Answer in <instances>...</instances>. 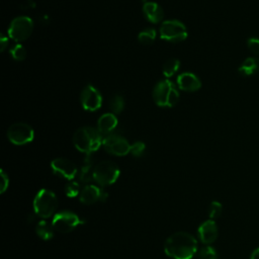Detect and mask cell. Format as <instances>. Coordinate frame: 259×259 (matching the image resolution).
Segmentation results:
<instances>
[{
	"instance_id": "1",
	"label": "cell",
	"mask_w": 259,
	"mask_h": 259,
	"mask_svg": "<svg viewBox=\"0 0 259 259\" xmlns=\"http://www.w3.org/2000/svg\"><path fill=\"white\" fill-rule=\"evenodd\" d=\"M164 251L173 259H191L197 251V241L189 233L176 232L166 239Z\"/></svg>"
},
{
	"instance_id": "2",
	"label": "cell",
	"mask_w": 259,
	"mask_h": 259,
	"mask_svg": "<svg viewBox=\"0 0 259 259\" xmlns=\"http://www.w3.org/2000/svg\"><path fill=\"white\" fill-rule=\"evenodd\" d=\"M103 143L102 134L98 128L92 126H82L73 136V144L82 153L90 154L99 149Z\"/></svg>"
},
{
	"instance_id": "3",
	"label": "cell",
	"mask_w": 259,
	"mask_h": 259,
	"mask_svg": "<svg viewBox=\"0 0 259 259\" xmlns=\"http://www.w3.org/2000/svg\"><path fill=\"white\" fill-rule=\"evenodd\" d=\"M58 206L56 194L50 189H40L33 199V210L35 214L41 219L52 217Z\"/></svg>"
},
{
	"instance_id": "4",
	"label": "cell",
	"mask_w": 259,
	"mask_h": 259,
	"mask_svg": "<svg viewBox=\"0 0 259 259\" xmlns=\"http://www.w3.org/2000/svg\"><path fill=\"white\" fill-rule=\"evenodd\" d=\"M153 98L159 106L172 107L177 103L179 94L171 81L162 80L155 86L153 90Z\"/></svg>"
},
{
	"instance_id": "5",
	"label": "cell",
	"mask_w": 259,
	"mask_h": 259,
	"mask_svg": "<svg viewBox=\"0 0 259 259\" xmlns=\"http://www.w3.org/2000/svg\"><path fill=\"white\" fill-rule=\"evenodd\" d=\"M119 168L112 161H101L93 168V179L101 186L114 183L119 176Z\"/></svg>"
},
{
	"instance_id": "6",
	"label": "cell",
	"mask_w": 259,
	"mask_h": 259,
	"mask_svg": "<svg viewBox=\"0 0 259 259\" xmlns=\"http://www.w3.org/2000/svg\"><path fill=\"white\" fill-rule=\"evenodd\" d=\"M82 224H84V221H82L75 212L70 210H61L57 212L52 221L55 231L60 233H70L78 225Z\"/></svg>"
},
{
	"instance_id": "7",
	"label": "cell",
	"mask_w": 259,
	"mask_h": 259,
	"mask_svg": "<svg viewBox=\"0 0 259 259\" xmlns=\"http://www.w3.org/2000/svg\"><path fill=\"white\" fill-rule=\"evenodd\" d=\"M160 36L165 40L179 42L187 37V30L179 20H166L160 27Z\"/></svg>"
},
{
	"instance_id": "8",
	"label": "cell",
	"mask_w": 259,
	"mask_h": 259,
	"mask_svg": "<svg viewBox=\"0 0 259 259\" xmlns=\"http://www.w3.org/2000/svg\"><path fill=\"white\" fill-rule=\"evenodd\" d=\"M33 22L27 16H18L14 18L8 28V35L15 41L25 40L32 32Z\"/></svg>"
},
{
	"instance_id": "9",
	"label": "cell",
	"mask_w": 259,
	"mask_h": 259,
	"mask_svg": "<svg viewBox=\"0 0 259 259\" xmlns=\"http://www.w3.org/2000/svg\"><path fill=\"white\" fill-rule=\"evenodd\" d=\"M7 137L12 144L20 146L31 142L34 137V132L27 123L17 122L8 128Z\"/></svg>"
},
{
	"instance_id": "10",
	"label": "cell",
	"mask_w": 259,
	"mask_h": 259,
	"mask_svg": "<svg viewBox=\"0 0 259 259\" xmlns=\"http://www.w3.org/2000/svg\"><path fill=\"white\" fill-rule=\"evenodd\" d=\"M105 150L115 156H125L131 153V145L127 141L116 134H109L103 138V143Z\"/></svg>"
},
{
	"instance_id": "11",
	"label": "cell",
	"mask_w": 259,
	"mask_h": 259,
	"mask_svg": "<svg viewBox=\"0 0 259 259\" xmlns=\"http://www.w3.org/2000/svg\"><path fill=\"white\" fill-rule=\"evenodd\" d=\"M51 167L55 174L67 180H73L78 173V169L75 163L67 158L54 159L51 162Z\"/></svg>"
},
{
	"instance_id": "12",
	"label": "cell",
	"mask_w": 259,
	"mask_h": 259,
	"mask_svg": "<svg viewBox=\"0 0 259 259\" xmlns=\"http://www.w3.org/2000/svg\"><path fill=\"white\" fill-rule=\"evenodd\" d=\"M81 103L85 110L95 111L102 104L100 92L92 85H87L81 92Z\"/></svg>"
},
{
	"instance_id": "13",
	"label": "cell",
	"mask_w": 259,
	"mask_h": 259,
	"mask_svg": "<svg viewBox=\"0 0 259 259\" xmlns=\"http://www.w3.org/2000/svg\"><path fill=\"white\" fill-rule=\"evenodd\" d=\"M107 197V193L96 185H85L79 194V199L83 204H93L96 201H104Z\"/></svg>"
},
{
	"instance_id": "14",
	"label": "cell",
	"mask_w": 259,
	"mask_h": 259,
	"mask_svg": "<svg viewBox=\"0 0 259 259\" xmlns=\"http://www.w3.org/2000/svg\"><path fill=\"white\" fill-rule=\"evenodd\" d=\"M198 237L199 240L203 243V244H211L215 241V239L218 238V227L214 221L212 220H207L205 222H203L198 230Z\"/></svg>"
},
{
	"instance_id": "15",
	"label": "cell",
	"mask_w": 259,
	"mask_h": 259,
	"mask_svg": "<svg viewBox=\"0 0 259 259\" xmlns=\"http://www.w3.org/2000/svg\"><path fill=\"white\" fill-rule=\"evenodd\" d=\"M177 84L181 90L188 91V92H194L198 90L201 86V83L198 77L189 72L180 74L177 77Z\"/></svg>"
},
{
	"instance_id": "16",
	"label": "cell",
	"mask_w": 259,
	"mask_h": 259,
	"mask_svg": "<svg viewBox=\"0 0 259 259\" xmlns=\"http://www.w3.org/2000/svg\"><path fill=\"white\" fill-rule=\"evenodd\" d=\"M117 125V118L114 113H104L97 121V128L102 135H109Z\"/></svg>"
},
{
	"instance_id": "17",
	"label": "cell",
	"mask_w": 259,
	"mask_h": 259,
	"mask_svg": "<svg viewBox=\"0 0 259 259\" xmlns=\"http://www.w3.org/2000/svg\"><path fill=\"white\" fill-rule=\"evenodd\" d=\"M143 12L145 17L152 23H158L163 18V10L155 2H145Z\"/></svg>"
},
{
	"instance_id": "18",
	"label": "cell",
	"mask_w": 259,
	"mask_h": 259,
	"mask_svg": "<svg viewBox=\"0 0 259 259\" xmlns=\"http://www.w3.org/2000/svg\"><path fill=\"white\" fill-rule=\"evenodd\" d=\"M239 72L243 76H251L259 72V59L257 57L247 58L239 67Z\"/></svg>"
},
{
	"instance_id": "19",
	"label": "cell",
	"mask_w": 259,
	"mask_h": 259,
	"mask_svg": "<svg viewBox=\"0 0 259 259\" xmlns=\"http://www.w3.org/2000/svg\"><path fill=\"white\" fill-rule=\"evenodd\" d=\"M54 227L52 225V223H49L48 221L46 220H41L37 223L36 227H35V233L36 235L45 240V241H48V240H51L53 237H54Z\"/></svg>"
},
{
	"instance_id": "20",
	"label": "cell",
	"mask_w": 259,
	"mask_h": 259,
	"mask_svg": "<svg viewBox=\"0 0 259 259\" xmlns=\"http://www.w3.org/2000/svg\"><path fill=\"white\" fill-rule=\"evenodd\" d=\"M180 67V63L177 59L171 58L169 60H167L164 65H163V74L165 77L169 78L172 77L179 69Z\"/></svg>"
},
{
	"instance_id": "21",
	"label": "cell",
	"mask_w": 259,
	"mask_h": 259,
	"mask_svg": "<svg viewBox=\"0 0 259 259\" xmlns=\"http://www.w3.org/2000/svg\"><path fill=\"white\" fill-rule=\"evenodd\" d=\"M139 41L143 45H151L156 38V31L153 28H147L141 31L138 35Z\"/></svg>"
},
{
	"instance_id": "22",
	"label": "cell",
	"mask_w": 259,
	"mask_h": 259,
	"mask_svg": "<svg viewBox=\"0 0 259 259\" xmlns=\"http://www.w3.org/2000/svg\"><path fill=\"white\" fill-rule=\"evenodd\" d=\"M109 107L111 109V111L114 114H118L122 111L123 107H124V101H123V97L119 94L114 95L109 103Z\"/></svg>"
},
{
	"instance_id": "23",
	"label": "cell",
	"mask_w": 259,
	"mask_h": 259,
	"mask_svg": "<svg viewBox=\"0 0 259 259\" xmlns=\"http://www.w3.org/2000/svg\"><path fill=\"white\" fill-rule=\"evenodd\" d=\"M81 192L80 185L76 181H70L65 187V193L68 197H75Z\"/></svg>"
},
{
	"instance_id": "24",
	"label": "cell",
	"mask_w": 259,
	"mask_h": 259,
	"mask_svg": "<svg viewBox=\"0 0 259 259\" xmlns=\"http://www.w3.org/2000/svg\"><path fill=\"white\" fill-rule=\"evenodd\" d=\"M199 259H218V253L214 248L205 246L199 250Z\"/></svg>"
},
{
	"instance_id": "25",
	"label": "cell",
	"mask_w": 259,
	"mask_h": 259,
	"mask_svg": "<svg viewBox=\"0 0 259 259\" xmlns=\"http://www.w3.org/2000/svg\"><path fill=\"white\" fill-rule=\"evenodd\" d=\"M10 54H11L12 58H13L14 60H16V61H22V60L25 58V55H26L25 49H24L21 45H19V44L15 45V46L10 50Z\"/></svg>"
},
{
	"instance_id": "26",
	"label": "cell",
	"mask_w": 259,
	"mask_h": 259,
	"mask_svg": "<svg viewBox=\"0 0 259 259\" xmlns=\"http://www.w3.org/2000/svg\"><path fill=\"white\" fill-rule=\"evenodd\" d=\"M222 209H223V206L219 201H212L208 208V217L210 219H215L220 217L222 213Z\"/></svg>"
},
{
	"instance_id": "27",
	"label": "cell",
	"mask_w": 259,
	"mask_h": 259,
	"mask_svg": "<svg viewBox=\"0 0 259 259\" xmlns=\"http://www.w3.org/2000/svg\"><path fill=\"white\" fill-rule=\"evenodd\" d=\"M247 47L255 56L259 57V38L250 37L247 40Z\"/></svg>"
},
{
	"instance_id": "28",
	"label": "cell",
	"mask_w": 259,
	"mask_h": 259,
	"mask_svg": "<svg viewBox=\"0 0 259 259\" xmlns=\"http://www.w3.org/2000/svg\"><path fill=\"white\" fill-rule=\"evenodd\" d=\"M145 148H146V146L143 142H136L135 144L131 145V153H132V155L139 157L144 153Z\"/></svg>"
},
{
	"instance_id": "29",
	"label": "cell",
	"mask_w": 259,
	"mask_h": 259,
	"mask_svg": "<svg viewBox=\"0 0 259 259\" xmlns=\"http://www.w3.org/2000/svg\"><path fill=\"white\" fill-rule=\"evenodd\" d=\"M8 185H9L8 176L6 175V173L3 170H1V192L2 193L7 189Z\"/></svg>"
},
{
	"instance_id": "30",
	"label": "cell",
	"mask_w": 259,
	"mask_h": 259,
	"mask_svg": "<svg viewBox=\"0 0 259 259\" xmlns=\"http://www.w3.org/2000/svg\"><path fill=\"white\" fill-rule=\"evenodd\" d=\"M7 45H8V37L1 34V51H4V49Z\"/></svg>"
},
{
	"instance_id": "31",
	"label": "cell",
	"mask_w": 259,
	"mask_h": 259,
	"mask_svg": "<svg viewBox=\"0 0 259 259\" xmlns=\"http://www.w3.org/2000/svg\"><path fill=\"white\" fill-rule=\"evenodd\" d=\"M250 259H259V248H256V249L252 252Z\"/></svg>"
}]
</instances>
